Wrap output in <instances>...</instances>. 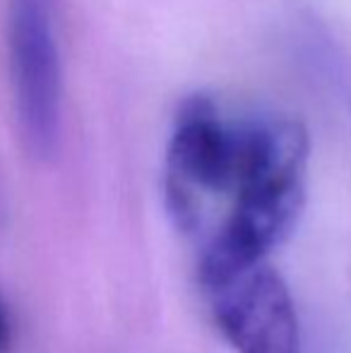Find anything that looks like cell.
Here are the masks:
<instances>
[{
  "label": "cell",
  "instance_id": "cell-1",
  "mask_svg": "<svg viewBox=\"0 0 351 353\" xmlns=\"http://www.w3.org/2000/svg\"><path fill=\"white\" fill-rule=\"evenodd\" d=\"M305 135L281 113L226 111L195 94L178 106L164 154V192L185 233L210 236L236 197Z\"/></svg>",
  "mask_w": 351,
  "mask_h": 353
},
{
  "label": "cell",
  "instance_id": "cell-2",
  "mask_svg": "<svg viewBox=\"0 0 351 353\" xmlns=\"http://www.w3.org/2000/svg\"><path fill=\"white\" fill-rule=\"evenodd\" d=\"M197 279L217 330L236 353H301L299 312L270 257L202 252Z\"/></svg>",
  "mask_w": 351,
  "mask_h": 353
},
{
  "label": "cell",
  "instance_id": "cell-3",
  "mask_svg": "<svg viewBox=\"0 0 351 353\" xmlns=\"http://www.w3.org/2000/svg\"><path fill=\"white\" fill-rule=\"evenodd\" d=\"M8 70L14 121L32 157L58 147L63 72L53 0H8Z\"/></svg>",
  "mask_w": 351,
  "mask_h": 353
},
{
  "label": "cell",
  "instance_id": "cell-4",
  "mask_svg": "<svg viewBox=\"0 0 351 353\" xmlns=\"http://www.w3.org/2000/svg\"><path fill=\"white\" fill-rule=\"evenodd\" d=\"M8 336H10V325H8V312H5L3 303H0V353L8 346Z\"/></svg>",
  "mask_w": 351,
  "mask_h": 353
}]
</instances>
